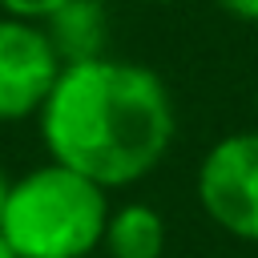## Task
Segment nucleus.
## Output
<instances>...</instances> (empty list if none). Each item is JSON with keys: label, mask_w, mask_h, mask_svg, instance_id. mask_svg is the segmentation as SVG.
I'll return each mask as SVG.
<instances>
[{"label": "nucleus", "mask_w": 258, "mask_h": 258, "mask_svg": "<svg viewBox=\"0 0 258 258\" xmlns=\"http://www.w3.org/2000/svg\"><path fill=\"white\" fill-rule=\"evenodd\" d=\"M44 153L101 189L145 181L173 149L177 109L161 73L121 56L64 64L40 113Z\"/></svg>", "instance_id": "1"}, {"label": "nucleus", "mask_w": 258, "mask_h": 258, "mask_svg": "<svg viewBox=\"0 0 258 258\" xmlns=\"http://www.w3.org/2000/svg\"><path fill=\"white\" fill-rule=\"evenodd\" d=\"M101 250L109 258H161L165 254V218L149 202L109 206Z\"/></svg>", "instance_id": "6"}, {"label": "nucleus", "mask_w": 258, "mask_h": 258, "mask_svg": "<svg viewBox=\"0 0 258 258\" xmlns=\"http://www.w3.org/2000/svg\"><path fill=\"white\" fill-rule=\"evenodd\" d=\"M109 222V189L85 173L44 161L12 177L0 238L16 258H89Z\"/></svg>", "instance_id": "2"}, {"label": "nucleus", "mask_w": 258, "mask_h": 258, "mask_svg": "<svg viewBox=\"0 0 258 258\" xmlns=\"http://www.w3.org/2000/svg\"><path fill=\"white\" fill-rule=\"evenodd\" d=\"M60 69L64 64L40 24L0 12V125L36 117Z\"/></svg>", "instance_id": "4"}, {"label": "nucleus", "mask_w": 258, "mask_h": 258, "mask_svg": "<svg viewBox=\"0 0 258 258\" xmlns=\"http://www.w3.org/2000/svg\"><path fill=\"white\" fill-rule=\"evenodd\" d=\"M40 28H44L48 44L56 48L60 64L97 60L109 52V8L101 0H69Z\"/></svg>", "instance_id": "5"}, {"label": "nucleus", "mask_w": 258, "mask_h": 258, "mask_svg": "<svg viewBox=\"0 0 258 258\" xmlns=\"http://www.w3.org/2000/svg\"><path fill=\"white\" fill-rule=\"evenodd\" d=\"M226 16L242 20V24H258V0H214Z\"/></svg>", "instance_id": "8"}, {"label": "nucleus", "mask_w": 258, "mask_h": 258, "mask_svg": "<svg viewBox=\"0 0 258 258\" xmlns=\"http://www.w3.org/2000/svg\"><path fill=\"white\" fill-rule=\"evenodd\" d=\"M60 4H69V0H0V12H4V16H16V20L44 24Z\"/></svg>", "instance_id": "7"}, {"label": "nucleus", "mask_w": 258, "mask_h": 258, "mask_svg": "<svg viewBox=\"0 0 258 258\" xmlns=\"http://www.w3.org/2000/svg\"><path fill=\"white\" fill-rule=\"evenodd\" d=\"M8 185H12V177H8L4 165H0V214H4V202H8Z\"/></svg>", "instance_id": "9"}, {"label": "nucleus", "mask_w": 258, "mask_h": 258, "mask_svg": "<svg viewBox=\"0 0 258 258\" xmlns=\"http://www.w3.org/2000/svg\"><path fill=\"white\" fill-rule=\"evenodd\" d=\"M133 4H173V0H133Z\"/></svg>", "instance_id": "11"}, {"label": "nucleus", "mask_w": 258, "mask_h": 258, "mask_svg": "<svg viewBox=\"0 0 258 258\" xmlns=\"http://www.w3.org/2000/svg\"><path fill=\"white\" fill-rule=\"evenodd\" d=\"M198 206L230 238L258 242V129L218 137L198 165Z\"/></svg>", "instance_id": "3"}, {"label": "nucleus", "mask_w": 258, "mask_h": 258, "mask_svg": "<svg viewBox=\"0 0 258 258\" xmlns=\"http://www.w3.org/2000/svg\"><path fill=\"white\" fill-rule=\"evenodd\" d=\"M0 258H16V254H12V246H8L4 238H0Z\"/></svg>", "instance_id": "10"}]
</instances>
